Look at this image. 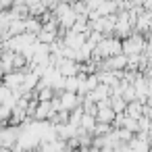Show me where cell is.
Returning <instances> with one entry per match:
<instances>
[{
    "label": "cell",
    "mask_w": 152,
    "mask_h": 152,
    "mask_svg": "<svg viewBox=\"0 0 152 152\" xmlns=\"http://www.w3.org/2000/svg\"><path fill=\"white\" fill-rule=\"evenodd\" d=\"M19 133H21V127L19 125H4L0 129V146L2 148H15L17 146V140H19Z\"/></svg>",
    "instance_id": "obj_1"
},
{
    "label": "cell",
    "mask_w": 152,
    "mask_h": 152,
    "mask_svg": "<svg viewBox=\"0 0 152 152\" xmlns=\"http://www.w3.org/2000/svg\"><path fill=\"white\" fill-rule=\"evenodd\" d=\"M123 52L125 54H142V52H146V40L140 34L123 38Z\"/></svg>",
    "instance_id": "obj_2"
},
{
    "label": "cell",
    "mask_w": 152,
    "mask_h": 152,
    "mask_svg": "<svg viewBox=\"0 0 152 152\" xmlns=\"http://www.w3.org/2000/svg\"><path fill=\"white\" fill-rule=\"evenodd\" d=\"M65 152H67V150H65Z\"/></svg>",
    "instance_id": "obj_3"
}]
</instances>
